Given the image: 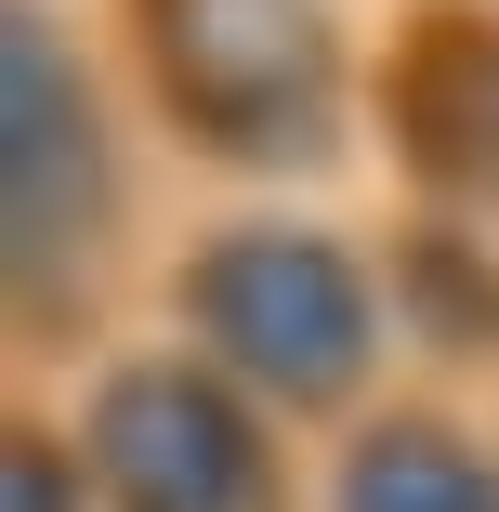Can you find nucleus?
Segmentation results:
<instances>
[{
  "label": "nucleus",
  "mask_w": 499,
  "mask_h": 512,
  "mask_svg": "<svg viewBox=\"0 0 499 512\" xmlns=\"http://www.w3.org/2000/svg\"><path fill=\"white\" fill-rule=\"evenodd\" d=\"M197 329L211 355H237L276 394H342L368 368V276L316 237V224H237L211 263H197Z\"/></svg>",
  "instance_id": "obj_2"
},
{
  "label": "nucleus",
  "mask_w": 499,
  "mask_h": 512,
  "mask_svg": "<svg viewBox=\"0 0 499 512\" xmlns=\"http://www.w3.org/2000/svg\"><path fill=\"white\" fill-rule=\"evenodd\" d=\"M119 224V158H106V119H92V79H66L53 27L27 14L14 27V250L27 276H53L66 250L92 263Z\"/></svg>",
  "instance_id": "obj_4"
},
{
  "label": "nucleus",
  "mask_w": 499,
  "mask_h": 512,
  "mask_svg": "<svg viewBox=\"0 0 499 512\" xmlns=\"http://www.w3.org/2000/svg\"><path fill=\"white\" fill-rule=\"evenodd\" d=\"M342 512H499V486L460 460V434H381L355 460V499Z\"/></svg>",
  "instance_id": "obj_5"
},
{
  "label": "nucleus",
  "mask_w": 499,
  "mask_h": 512,
  "mask_svg": "<svg viewBox=\"0 0 499 512\" xmlns=\"http://www.w3.org/2000/svg\"><path fill=\"white\" fill-rule=\"evenodd\" d=\"M92 473L119 512H276V460L197 368H119L92 407Z\"/></svg>",
  "instance_id": "obj_3"
},
{
  "label": "nucleus",
  "mask_w": 499,
  "mask_h": 512,
  "mask_svg": "<svg viewBox=\"0 0 499 512\" xmlns=\"http://www.w3.org/2000/svg\"><path fill=\"white\" fill-rule=\"evenodd\" d=\"M14 512H66V473H53V460H27V473H14Z\"/></svg>",
  "instance_id": "obj_6"
},
{
  "label": "nucleus",
  "mask_w": 499,
  "mask_h": 512,
  "mask_svg": "<svg viewBox=\"0 0 499 512\" xmlns=\"http://www.w3.org/2000/svg\"><path fill=\"white\" fill-rule=\"evenodd\" d=\"M158 92L224 158H329L342 40L329 0H158Z\"/></svg>",
  "instance_id": "obj_1"
}]
</instances>
